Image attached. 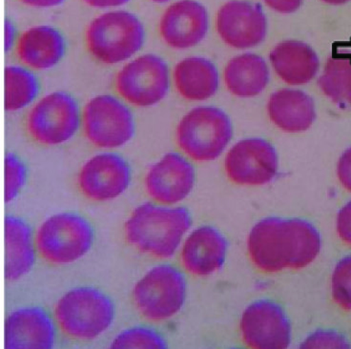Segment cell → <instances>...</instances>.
Masks as SVG:
<instances>
[{
	"label": "cell",
	"mask_w": 351,
	"mask_h": 349,
	"mask_svg": "<svg viewBox=\"0 0 351 349\" xmlns=\"http://www.w3.org/2000/svg\"><path fill=\"white\" fill-rule=\"evenodd\" d=\"M56 319L68 336L82 340L95 339L113 324V301L95 287L74 288L63 295L55 309Z\"/></svg>",
	"instance_id": "277c9868"
},
{
	"label": "cell",
	"mask_w": 351,
	"mask_h": 349,
	"mask_svg": "<svg viewBox=\"0 0 351 349\" xmlns=\"http://www.w3.org/2000/svg\"><path fill=\"white\" fill-rule=\"evenodd\" d=\"M131 178L130 165L121 156L102 153L82 166L77 182L88 199L106 202L123 195L131 184Z\"/></svg>",
	"instance_id": "4fadbf2b"
},
{
	"label": "cell",
	"mask_w": 351,
	"mask_h": 349,
	"mask_svg": "<svg viewBox=\"0 0 351 349\" xmlns=\"http://www.w3.org/2000/svg\"><path fill=\"white\" fill-rule=\"evenodd\" d=\"M174 80L180 96L189 101H206L218 91V70L206 58H189L178 63Z\"/></svg>",
	"instance_id": "603a6c76"
},
{
	"label": "cell",
	"mask_w": 351,
	"mask_h": 349,
	"mask_svg": "<svg viewBox=\"0 0 351 349\" xmlns=\"http://www.w3.org/2000/svg\"><path fill=\"white\" fill-rule=\"evenodd\" d=\"M16 28L10 19H5V52L11 50L16 40Z\"/></svg>",
	"instance_id": "e575fe53"
},
{
	"label": "cell",
	"mask_w": 351,
	"mask_h": 349,
	"mask_svg": "<svg viewBox=\"0 0 351 349\" xmlns=\"http://www.w3.org/2000/svg\"><path fill=\"white\" fill-rule=\"evenodd\" d=\"M94 230L89 221L75 213L53 215L41 224L36 237L41 257L56 265H67L89 252Z\"/></svg>",
	"instance_id": "8992f818"
},
{
	"label": "cell",
	"mask_w": 351,
	"mask_h": 349,
	"mask_svg": "<svg viewBox=\"0 0 351 349\" xmlns=\"http://www.w3.org/2000/svg\"><path fill=\"white\" fill-rule=\"evenodd\" d=\"M321 250V236L306 219L270 217L259 221L248 237V252L255 267L265 273L311 265Z\"/></svg>",
	"instance_id": "6da1fadb"
},
{
	"label": "cell",
	"mask_w": 351,
	"mask_h": 349,
	"mask_svg": "<svg viewBox=\"0 0 351 349\" xmlns=\"http://www.w3.org/2000/svg\"><path fill=\"white\" fill-rule=\"evenodd\" d=\"M233 136L228 115L216 107H197L178 125L180 148L197 162H210L221 155Z\"/></svg>",
	"instance_id": "5b68a950"
},
{
	"label": "cell",
	"mask_w": 351,
	"mask_h": 349,
	"mask_svg": "<svg viewBox=\"0 0 351 349\" xmlns=\"http://www.w3.org/2000/svg\"><path fill=\"white\" fill-rule=\"evenodd\" d=\"M228 241L212 226H201L190 234L182 250L185 269L195 276L206 277L221 269L226 262Z\"/></svg>",
	"instance_id": "ac0fdd59"
},
{
	"label": "cell",
	"mask_w": 351,
	"mask_h": 349,
	"mask_svg": "<svg viewBox=\"0 0 351 349\" xmlns=\"http://www.w3.org/2000/svg\"><path fill=\"white\" fill-rule=\"evenodd\" d=\"M302 348H350V343L334 330H317L302 343Z\"/></svg>",
	"instance_id": "f546056e"
},
{
	"label": "cell",
	"mask_w": 351,
	"mask_h": 349,
	"mask_svg": "<svg viewBox=\"0 0 351 349\" xmlns=\"http://www.w3.org/2000/svg\"><path fill=\"white\" fill-rule=\"evenodd\" d=\"M85 136L99 148H119L134 136L135 119L123 102L110 95L93 97L82 117Z\"/></svg>",
	"instance_id": "ba28073f"
},
{
	"label": "cell",
	"mask_w": 351,
	"mask_h": 349,
	"mask_svg": "<svg viewBox=\"0 0 351 349\" xmlns=\"http://www.w3.org/2000/svg\"><path fill=\"white\" fill-rule=\"evenodd\" d=\"M337 232L341 240L351 246V201L338 213Z\"/></svg>",
	"instance_id": "4dcf8cb0"
},
{
	"label": "cell",
	"mask_w": 351,
	"mask_h": 349,
	"mask_svg": "<svg viewBox=\"0 0 351 349\" xmlns=\"http://www.w3.org/2000/svg\"><path fill=\"white\" fill-rule=\"evenodd\" d=\"M169 84L167 62L153 53L141 56L128 63L116 80L119 94L138 107H150L162 101Z\"/></svg>",
	"instance_id": "30bf717a"
},
{
	"label": "cell",
	"mask_w": 351,
	"mask_h": 349,
	"mask_svg": "<svg viewBox=\"0 0 351 349\" xmlns=\"http://www.w3.org/2000/svg\"><path fill=\"white\" fill-rule=\"evenodd\" d=\"M208 31L206 7L195 0H180L162 14L160 33L170 47L184 50L201 43Z\"/></svg>",
	"instance_id": "2e32d148"
},
{
	"label": "cell",
	"mask_w": 351,
	"mask_h": 349,
	"mask_svg": "<svg viewBox=\"0 0 351 349\" xmlns=\"http://www.w3.org/2000/svg\"><path fill=\"white\" fill-rule=\"evenodd\" d=\"M339 180L343 186L351 192V148L343 154L337 167Z\"/></svg>",
	"instance_id": "1f68e13d"
},
{
	"label": "cell",
	"mask_w": 351,
	"mask_h": 349,
	"mask_svg": "<svg viewBox=\"0 0 351 349\" xmlns=\"http://www.w3.org/2000/svg\"><path fill=\"white\" fill-rule=\"evenodd\" d=\"M192 226L184 207H162L146 202L136 207L124 226L126 240L141 252L158 258L174 255Z\"/></svg>",
	"instance_id": "7a4b0ae2"
},
{
	"label": "cell",
	"mask_w": 351,
	"mask_h": 349,
	"mask_svg": "<svg viewBox=\"0 0 351 349\" xmlns=\"http://www.w3.org/2000/svg\"><path fill=\"white\" fill-rule=\"evenodd\" d=\"M56 337L53 319L40 306L24 307L12 312L5 324V348H52Z\"/></svg>",
	"instance_id": "e0dca14e"
},
{
	"label": "cell",
	"mask_w": 351,
	"mask_h": 349,
	"mask_svg": "<svg viewBox=\"0 0 351 349\" xmlns=\"http://www.w3.org/2000/svg\"><path fill=\"white\" fill-rule=\"evenodd\" d=\"M275 72L290 85H303L318 73V56L313 49L301 41L289 40L278 44L270 53Z\"/></svg>",
	"instance_id": "44dd1931"
},
{
	"label": "cell",
	"mask_w": 351,
	"mask_h": 349,
	"mask_svg": "<svg viewBox=\"0 0 351 349\" xmlns=\"http://www.w3.org/2000/svg\"><path fill=\"white\" fill-rule=\"evenodd\" d=\"M331 290L334 302L343 309L351 310V255L343 258L333 271Z\"/></svg>",
	"instance_id": "83f0119b"
},
{
	"label": "cell",
	"mask_w": 351,
	"mask_h": 349,
	"mask_svg": "<svg viewBox=\"0 0 351 349\" xmlns=\"http://www.w3.org/2000/svg\"><path fill=\"white\" fill-rule=\"evenodd\" d=\"M323 1L328 4L341 5L347 3L350 0H323Z\"/></svg>",
	"instance_id": "8d00e7d4"
},
{
	"label": "cell",
	"mask_w": 351,
	"mask_h": 349,
	"mask_svg": "<svg viewBox=\"0 0 351 349\" xmlns=\"http://www.w3.org/2000/svg\"><path fill=\"white\" fill-rule=\"evenodd\" d=\"M5 279L16 280L28 274L36 262L30 226L18 217L4 221Z\"/></svg>",
	"instance_id": "7402d4cb"
},
{
	"label": "cell",
	"mask_w": 351,
	"mask_h": 349,
	"mask_svg": "<svg viewBox=\"0 0 351 349\" xmlns=\"http://www.w3.org/2000/svg\"><path fill=\"white\" fill-rule=\"evenodd\" d=\"M151 1L155 2V3H165V2L170 1V0H151Z\"/></svg>",
	"instance_id": "74e56055"
},
{
	"label": "cell",
	"mask_w": 351,
	"mask_h": 349,
	"mask_svg": "<svg viewBox=\"0 0 351 349\" xmlns=\"http://www.w3.org/2000/svg\"><path fill=\"white\" fill-rule=\"evenodd\" d=\"M267 111L273 123L289 133L306 131L316 119L313 99L300 90L274 93L268 101Z\"/></svg>",
	"instance_id": "ffe728a7"
},
{
	"label": "cell",
	"mask_w": 351,
	"mask_h": 349,
	"mask_svg": "<svg viewBox=\"0 0 351 349\" xmlns=\"http://www.w3.org/2000/svg\"><path fill=\"white\" fill-rule=\"evenodd\" d=\"M145 43V29L135 14L107 12L93 19L86 31V43L93 57L106 64L125 62Z\"/></svg>",
	"instance_id": "3957f363"
},
{
	"label": "cell",
	"mask_w": 351,
	"mask_h": 349,
	"mask_svg": "<svg viewBox=\"0 0 351 349\" xmlns=\"http://www.w3.org/2000/svg\"><path fill=\"white\" fill-rule=\"evenodd\" d=\"M27 168L16 154L8 153L5 157V202L16 199L25 184Z\"/></svg>",
	"instance_id": "f1b7e54d"
},
{
	"label": "cell",
	"mask_w": 351,
	"mask_h": 349,
	"mask_svg": "<svg viewBox=\"0 0 351 349\" xmlns=\"http://www.w3.org/2000/svg\"><path fill=\"white\" fill-rule=\"evenodd\" d=\"M111 348L163 349L167 348V343L155 329L136 326L119 333L112 341Z\"/></svg>",
	"instance_id": "4316f807"
},
{
	"label": "cell",
	"mask_w": 351,
	"mask_h": 349,
	"mask_svg": "<svg viewBox=\"0 0 351 349\" xmlns=\"http://www.w3.org/2000/svg\"><path fill=\"white\" fill-rule=\"evenodd\" d=\"M65 51L62 34L49 25L32 27L24 32L18 44L21 62L36 70L55 67L64 57Z\"/></svg>",
	"instance_id": "d6986e66"
},
{
	"label": "cell",
	"mask_w": 351,
	"mask_h": 349,
	"mask_svg": "<svg viewBox=\"0 0 351 349\" xmlns=\"http://www.w3.org/2000/svg\"><path fill=\"white\" fill-rule=\"evenodd\" d=\"M80 124L79 104L64 92H53L43 97L27 119L29 134L44 145H58L71 140Z\"/></svg>",
	"instance_id": "9c48e42d"
},
{
	"label": "cell",
	"mask_w": 351,
	"mask_h": 349,
	"mask_svg": "<svg viewBox=\"0 0 351 349\" xmlns=\"http://www.w3.org/2000/svg\"><path fill=\"white\" fill-rule=\"evenodd\" d=\"M4 82V107L8 112L25 108L40 92V82L36 75L19 66L5 68Z\"/></svg>",
	"instance_id": "484cf974"
},
{
	"label": "cell",
	"mask_w": 351,
	"mask_h": 349,
	"mask_svg": "<svg viewBox=\"0 0 351 349\" xmlns=\"http://www.w3.org/2000/svg\"><path fill=\"white\" fill-rule=\"evenodd\" d=\"M19 1L34 8H53V7L60 6L65 0H19Z\"/></svg>",
	"instance_id": "d590c367"
},
{
	"label": "cell",
	"mask_w": 351,
	"mask_h": 349,
	"mask_svg": "<svg viewBox=\"0 0 351 349\" xmlns=\"http://www.w3.org/2000/svg\"><path fill=\"white\" fill-rule=\"evenodd\" d=\"M224 80L229 91L238 97L259 95L267 87L269 70L267 63L255 53H245L228 62Z\"/></svg>",
	"instance_id": "cb8c5ba5"
},
{
	"label": "cell",
	"mask_w": 351,
	"mask_h": 349,
	"mask_svg": "<svg viewBox=\"0 0 351 349\" xmlns=\"http://www.w3.org/2000/svg\"><path fill=\"white\" fill-rule=\"evenodd\" d=\"M82 1L93 8L107 9L123 6L128 3L130 0H82Z\"/></svg>",
	"instance_id": "836d02e7"
},
{
	"label": "cell",
	"mask_w": 351,
	"mask_h": 349,
	"mask_svg": "<svg viewBox=\"0 0 351 349\" xmlns=\"http://www.w3.org/2000/svg\"><path fill=\"white\" fill-rule=\"evenodd\" d=\"M267 27L262 6L252 2L232 0L224 4L217 16L219 36L236 49L259 45L265 40Z\"/></svg>",
	"instance_id": "5bb4252c"
},
{
	"label": "cell",
	"mask_w": 351,
	"mask_h": 349,
	"mask_svg": "<svg viewBox=\"0 0 351 349\" xmlns=\"http://www.w3.org/2000/svg\"><path fill=\"white\" fill-rule=\"evenodd\" d=\"M186 290V280L178 268L160 265L136 282L134 301L145 318L152 322L167 321L184 306Z\"/></svg>",
	"instance_id": "52a82bcc"
},
{
	"label": "cell",
	"mask_w": 351,
	"mask_h": 349,
	"mask_svg": "<svg viewBox=\"0 0 351 349\" xmlns=\"http://www.w3.org/2000/svg\"><path fill=\"white\" fill-rule=\"evenodd\" d=\"M195 180L193 165L180 154L168 153L148 171L145 187L156 202L175 204L189 196Z\"/></svg>",
	"instance_id": "9a60e30c"
},
{
	"label": "cell",
	"mask_w": 351,
	"mask_h": 349,
	"mask_svg": "<svg viewBox=\"0 0 351 349\" xmlns=\"http://www.w3.org/2000/svg\"><path fill=\"white\" fill-rule=\"evenodd\" d=\"M241 331L248 346L285 349L291 343V324L282 307L271 300L252 302L241 320Z\"/></svg>",
	"instance_id": "8fae6325"
},
{
	"label": "cell",
	"mask_w": 351,
	"mask_h": 349,
	"mask_svg": "<svg viewBox=\"0 0 351 349\" xmlns=\"http://www.w3.org/2000/svg\"><path fill=\"white\" fill-rule=\"evenodd\" d=\"M226 171L235 184L251 186L267 184L277 174L276 150L262 139L241 141L226 156Z\"/></svg>",
	"instance_id": "7c38bea8"
},
{
	"label": "cell",
	"mask_w": 351,
	"mask_h": 349,
	"mask_svg": "<svg viewBox=\"0 0 351 349\" xmlns=\"http://www.w3.org/2000/svg\"><path fill=\"white\" fill-rule=\"evenodd\" d=\"M319 85L339 106L351 107V55L341 53L328 58Z\"/></svg>",
	"instance_id": "d4e9b609"
},
{
	"label": "cell",
	"mask_w": 351,
	"mask_h": 349,
	"mask_svg": "<svg viewBox=\"0 0 351 349\" xmlns=\"http://www.w3.org/2000/svg\"><path fill=\"white\" fill-rule=\"evenodd\" d=\"M265 2L279 13L291 14L301 7L303 0H265Z\"/></svg>",
	"instance_id": "d6a6232c"
}]
</instances>
